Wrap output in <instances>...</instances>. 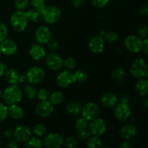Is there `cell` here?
Instances as JSON below:
<instances>
[{
	"mask_svg": "<svg viewBox=\"0 0 148 148\" xmlns=\"http://www.w3.org/2000/svg\"><path fill=\"white\" fill-rule=\"evenodd\" d=\"M63 66H64L66 69L73 70L77 66V61L73 57H68L65 60H64Z\"/></svg>",
	"mask_w": 148,
	"mask_h": 148,
	"instance_id": "cell-37",
	"label": "cell"
},
{
	"mask_svg": "<svg viewBox=\"0 0 148 148\" xmlns=\"http://www.w3.org/2000/svg\"><path fill=\"white\" fill-rule=\"evenodd\" d=\"M56 82L60 88H67L73 83V72L69 69L62 71L57 75Z\"/></svg>",
	"mask_w": 148,
	"mask_h": 148,
	"instance_id": "cell-14",
	"label": "cell"
},
{
	"mask_svg": "<svg viewBox=\"0 0 148 148\" xmlns=\"http://www.w3.org/2000/svg\"><path fill=\"white\" fill-rule=\"evenodd\" d=\"M29 54L33 60L39 62L45 59L46 56V51L43 45L39 43H33L30 48Z\"/></svg>",
	"mask_w": 148,
	"mask_h": 148,
	"instance_id": "cell-18",
	"label": "cell"
},
{
	"mask_svg": "<svg viewBox=\"0 0 148 148\" xmlns=\"http://www.w3.org/2000/svg\"><path fill=\"white\" fill-rule=\"evenodd\" d=\"M1 95H2V90H1V88H0V98H1Z\"/></svg>",
	"mask_w": 148,
	"mask_h": 148,
	"instance_id": "cell-57",
	"label": "cell"
},
{
	"mask_svg": "<svg viewBox=\"0 0 148 148\" xmlns=\"http://www.w3.org/2000/svg\"><path fill=\"white\" fill-rule=\"evenodd\" d=\"M88 121H87L85 119H84L82 116L77 119L75 123V129H76L77 131L78 130H82V129L86 128V127H88Z\"/></svg>",
	"mask_w": 148,
	"mask_h": 148,
	"instance_id": "cell-40",
	"label": "cell"
},
{
	"mask_svg": "<svg viewBox=\"0 0 148 148\" xmlns=\"http://www.w3.org/2000/svg\"><path fill=\"white\" fill-rule=\"evenodd\" d=\"M101 110L99 106L94 102H88L82 107L81 114L84 119L88 121L99 116Z\"/></svg>",
	"mask_w": 148,
	"mask_h": 148,
	"instance_id": "cell-8",
	"label": "cell"
},
{
	"mask_svg": "<svg viewBox=\"0 0 148 148\" xmlns=\"http://www.w3.org/2000/svg\"><path fill=\"white\" fill-rule=\"evenodd\" d=\"M105 33H106V32H105V31H103H103H101V32H100V34L98 35V36H101V37H103L104 35H105Z\"/></svg>",
	"mask_w": 148,
	"mask_h": 148,
	"instance_id": "cell-56",
	"label": "cell"
},
{
	"mask_svg": "<svg viewBox=\"0 0 148 148\" xmlns=\"http://www.w3.org/2000/svg\"><path fill=\"white\" fill-rule=\"evenodd\" d=\"M51 37L52 35L51 30L46 26H39L35 32V38L39 44H47L51 40Z\"/></svg>",
	"mask_w": 148,
	"mask_h": 148,
	"instance_id": "cell-12",
	"label": "cell"
},
{
	"mask_svg": "<svg viewBox=\"0 0 148 148\" xmlns=\"http://www.w3.org/2000/svg\"><path fill=\"white\" fill-rule=\"evenodd\" d=\"M82 106L78 101H71L66 105V111L68 114L71 116H77L81 113Z\"/></svg>",
	"mask_w": 148,
	"mask_h": 148,
	"instance_id": "cell-24",
	"label": "cell"
},
{
	"mask_svg": "<svg viewBox=\"0 0 148 148\" xmlns=\"http://www.w3.org/2000/svg\"><path fill=\"white\" fill-rule=\"evenodd\" d=\"M8 116V106L6 103L0 102V123L5 121Z\"/></svg>",
	"mask_w": 148,
	"mask_h": 148,
	"instance_id": "cell-39",
	"label": "cell"
},
{
	"mask_svg": "<svg viewBox=\"0 0 148 148\" xmlns=\"http://www.w3.org/2000/svg\"><path fill=\"white\" fill-rule=\"evenodd\" d=\"M41 17L45 23L53 25L60 20L62 17V12L56 6H49L45 7L44 10L42 11Z\"/></svg>",
	"mask_w": 148,
	"mask_h": 148,
	"instance_id": "cell-4",
	"label": "cell"
},
{
	"mask_svg": "<svg viewBox=\"0 0 148 148\" xmlns=\"http://www.w3.org/2000/svg\"><path fill=\"white\" fill-rule=\"evenodd\" d=\"M48 49L51 51V52H56V51L59 49V45L56 40H51L49 43H47Z\"/></svg>",
	"mask_w": 148,
	"mask_h": 148,
	"instance_id": "cell-45",
	"label": "cell"
},
{
	"mask_svg": "<svg viewBox=\"0 0 148 148\" xmlns=\"http://www.w3.org/2000/svg\"><path fill=\"white\" fill-rule=\"evenodd\" d=\"M114 116L116 119L121 122L127 121L132 116V109L129 103L120 102L114 106Z\"/></svg>",
	"mask_w": 148,
	"mask_h": 148,
	"instance_id": "cell-6",
	"label": "cell"
},
{
	"mask_svg": "<svg viewBox=\"0 0 148 148\" xmlns=\"http://www.w3.org/2000/svg\"><path fill=\"white\" fill-rule=\"evenodd\" d=\"M91 135V133L90 132L89 129L86 128L82 129V130H78L77 133V139H79L81 141H85L87 140L90 137V136Z\"/></svg>",
	"mask_w": 148,
	"mask_h": 148,
	"instance_id": "cell-38",
	"label": "cell"
},
{
	"mask_svg": "<svg viewBox=\"0 0 148 148\" xmlns=\"http://www.w3.org/2000/svg\"><path fill=\"white\" fill-rule=\"evenodd\" d=\"M120 101L122 103H129L130 101V97L128 94H124L121 95L120 98Z\"/></svg>",
	"mask_w": 148,
	"mask_h": 148,
	"instance_id": "cell-52",
	"label": "cell"
},
{
	"mask_svg": "<svg viewBox=\"0 0 148 148\" xmlns=\"http://www.w3.org/2000/svg\"><path fill=\"white\" fill-rule=\"evenodd\" d=\"M25 14L28 21L32 22V23H38L42 19L41 13L39 12L38 11H37L36 10H28V11L25 12Z\"/></svg>",
	"mask_w": 148,
	"mask_h": 148,
	"instance_id": "cell-30",
	"label": "cell"
},
{
	"mask_svg": "<svg viewBox=\"0 0 148 148\" xmlns=\"http://www.w3.org/2000/svg\"><path fill=\"white\" fill-rule=\"evenodd\" d=\"M19 147H20V143L15 139H10L7 144V148H17Z\"/></svg>",
	"mask_w": 148,
	"mask_h": 148,
	"instance_id": "cell-46",
	"label": "cell"
},
{
	"mask_svg": "<svg viewBox=\"0 0 148 148\" xmlns=\"http://www.w3.org/2000/svg\"><path fill=\"white\" fill-rule=\"evenodd\" d=\"M20 73L15 69H7L4 75L6 81L9 85H18Z\"/></svg>",
	"mask_w": 148,
	"mask_h": 148,
	"instance_id": "cell-23",
	"label": "cell"
},
{
	"mask_svg": "<svg viewBox=\"0 0 148 148\" xmlns=\"http://www.w3.org/2000/svg\"><path fill=\"white\" fill-rule=\"evenodd\" d=\"M86 0H72V5L76 8H80L85 6Z\"/></svg>",
	"mask_w": 148,
	"mask_h": 148,
	"instance_id": "cell-47",
	"label": "cell"
},
{
	"mask_svg": "<svg viewBox=\"0 0 148 148\" xmlns=\"http://www.w3.org/2000/svg\"><path fill=\"white\" fill-rule=\"evenodd\" d=\"M88 126L90 132L92 135L102 136L107 130V124L105 120L102 118H97L91 120Z\"/></svg>",
	"mask_w": 148,
	"mask_h": 148,
	"instance_id": "cell-9",
	"label": "cell"
},
{
	"mask_svg": "<svg viewBox=\"0 0 148 148\" xmlns=\"http://www.w3.org/2000/svg\"><path fill=\"white\" fill-rule=\"evenodd\" d=\"M92 5L98 9H103L108 5L110 0H91Z\"/></svg>",
	"mask_w": 148,
	"mask_h": 148,
	"instance_id": "cell-44",
	"label": "cell"
},
{
	"mask_svg": "<svg viewBox=\"0 0 148 148\" xmlns=\"http://www.w3.org/2000/svg\"><path fill=\"white\" fill-rule=\"evenodd\" d=\"M10 25L14 31L22 33L25 31L28 24V20L25 11L14 12L10 16Z\"/></svg>",
	"mask_w": 148,
	"mask_h": 148,
	"instance_id": "cell-2",
	"label": "cell"
},
{
	"mask_svg": "<svg viewBox=\"0 0 148 148\" xmlns=\"http://www.w3.org/2000/svg\"><path fill=\"white\" fill-rule=\"evenodd\" d=\"M137 35L141 38H145L147 36V27L146 25L141 24L137 28Z\"/></svg>",
	"mask_w": 148,
	"mask_h": 148,
	"instance_id": "cell-43",
	"label": "cell"
},
{
	"mask_svg": "<svg viewBox=\"0 0 148 148\" xmlns=\"http://www.w3.org/2000/svg\"><path fill=\"white\" fill-rule=\"evenodd\" d=\"M27 81V78H26V75H20L19 77V83H24Z\"/></svg>",
	"mask_w": 148,
	"mask_h": 148,
	"instance_id": "cell-54",
	"label": "cell"
},
{
	"mask_svg": "<svg viewBox=\"0 0 148 148\" xmlns=\"http://www.w3.org/2000/svg\"><path fill=\"white\" fill-rule=\"evenodd\" d=\"M14 7L19 11H25L27 10L30 4V0H14Z\"/></svg>",
	"mask_w": 148,
	"mask_h": 148,
	"instance_id": "cell-36",
	"label": "cell"
},
{
	"mask_svg": "<svg viewBox=\"0 0 148 148\" xmlns=\"http://www.w3.org/2000/svg\"><path fill=\"white\" fill-rule=\"evenodd\" d=\"M64 95L61 91H54L50 93L49 101L53 105H60L64 101Z\"/></svg>",
	"mask_w": 148,
	"mask_h": 148,
	"instance_id": "cell-26",
	"label": "cell"
},
{
	"mask_svg": "<svg viewBox=\"0 0 148 148\" xmlns=\"http://www.w3.org/2000/svg\"><path fill=\"white\" fill-rule=\"evenodd\" d=\"M30 4L34 8V10H37L40 13L46 7L45 0H30Z\"/></svg>",
	"mask_w": 148,
	"mask_h": 148,
	"instance_id": "cell-34",
	"label": "cell"
},
{
	"mask_svg": "<svg viewBox=\"0 0 148 148\" xmlns=\"http://www.w3.org/2000/svg\"><path fill=\"white\" fill-rule=\"evenodd\" d=\"M88 79V75L82 69H77L73 72V82L83 83Z\"/></svg>",
	"mask_w": 148,
	"mask_h": 148,
	"instance_id": "cell-29",
	"label": "cell"
},
{
	"mask_svg": "<svg viewBox=\"0 0 148 148\" xmlns=\"http://www.w3.org/2000/svg\"><path fill=\"white\" fill-rule=\"evenodd\" d=\"M137 128L134 124H127L121 128L120 135L124 140H130L137 136Z\"/></svg>",
	"mask_w": 148,
	"mask_h": 148,
	"instance_id": "cell-20",
	"label": "cell"
},
{
	"mask_svg": "<svg viewBox=\"0 0 148 148\" xmlns=\"http://www.w3.org/2000/svg\"><path fill=\"white\" fill-rule=\"evenodd\" d=\"M53 105L49 101H40L37 104L35 109V113L40 118H47L50 116L53 112Z\"/></svg>",
	"mask_w": 148,
	"mask_h": 148,
	"instance_id": "cell-11",
	"label": "cell"
},
{
	"mask_svg": "<svg viewBox=\"0 0 148 148\" xmlns=\"http://www.w3.org/2000/svg\"><path fill=\"white\" fill-rule=\"evenodd\" d=\"M18 46L17 43L11 38H6L0 42V51L5 56H12L17 52Z\"/></svg>",
	"mask_w": 148,
	"mask_h": 148,
	"instance_id": "cell-15",
	"label": "cell"
},
{
	"mask_svg": "<svg viewBox=\"0 0 148 148\" xmlns=\"http://www.w3.org/2000/svg\"><path fill=\"white\" fill-rule=\"evenodd\" d=\"M140 14L142 15H144V16H147L148 14V5L147 4H145L141 6L140 7Z\"/></svg>",
	"mask_w": 148,
	"mask_h": 148,
	"instance_id": "cell-50",
	"label": "cell"
},
{
	"mask_svg": "<svg viewBox=\"0 0 148 148\" xmlns=\"http://www.w3.org/2000/svg\"><path fill=\"white\" fill-rule=\"evenodd\" d=\"M27 81L33 85H37L43 82L46 77L44 69L40 66H35L30 67L26 73Z\"/></svg>",
	"mask_w": 148,
	"mask_h": 148,
	"instance_id": "cell-7",
	"label": "cell"
},
{
	"mask_svg": "<svg viewBox=\"0 0 148 148\" xmlns=\"http://www.w3.org/2000/svg\"><path fill=\"white\" fill-rule=\"evenodd\" d=\"M130 72L134 77L137 79L147 78L148 75L147 62L145 59H137L132 63L130 68Z\"/></svg>",
	"mask_w": 148,
	"mask_h": 148,
	"instance_id": "cell-3",
	"label": "cell"
},
{
	"mask_svg": "<svg viewBox=\"0 0 148 148\" xmlns=\"http://www.w3.org/2000/svg\"><path fill=\"white\" fill-rule=\"evenodd\" d=\"M50 92L46 88H41L39 90H38L37 98L40 101H46L49 100Z\"/></svg>",
	"mask_w": 148,
	"mask_h": 148,
	"instance_id": "cell-41",
	"label": "cell"
},
{
	"mask_svg": "<svg viewBox=\"0 0 148 148\" xmlns=\"http://www.w3.org/2000/svg\"><path fill=\"white\" fill-rule=\"evenodd\" d=\"M1 97L7 105L18 104L23 99V92L18 85H10L2 92Z\"/></svg>",
	"mask_w": 148,
	"mask_h": 148,
	"instance_id": "cell-1",
	"label": "cell"
},
{
	"mask_svg": "<svg viewBox=\"0 0 148 148\" xmlns=\"http://www.w3.org/2000/svg\"><path fill=\"white\" fill-rule=\"evenodd\" d=\"M127 77V72L121 67L116 68L111 72V78L115 82H121L124 80Z\"/></svg>",
	"mask_w": 148,
	"mask_h": 148,
	"instance_id": "cell-25",
	"label": "cell"
},
{
	"mask_svg": "<svg viewBox=\"0 0 148 148\" xmlns=\"http://www.w3.org/2000/svg\"><path fill=\"white\" fill-rule=\"evenodd\" d=\"M8 36V29L4 23L0 21V42L6 39Z\"/></svg>",
	"mask_w": 148,
	"mask_h": 148,
	"instance_id": "cell-42",
	"label": "cell"
},
{
	"mask_svg": "<svg viewBox=\"0 0 148 148\" xmlns=\"http://www.w3.org/2000/svg\"><path fill=\"white\" fill-rule=\"evenodd\" d=\"M3 145V137L0 134V147L2 146Z\"/></svg>",
	"mask_w": 148,
	"mask_h": 148,
	"instance_id": "cell-55",
	"label": "cell"
},
{
	"mask_svg": "<svg viewBox=\"0 0 148 148\" xmlns=\"http://www.w3.org/2000/svg\"><path fill=\"white\" fill-rule=\"evenodd\" d=\"M43 143L48 148H60L64 144V139L59 133L52 132L45 137Z\"/></svg>",
	"mask_w": 148,
	"mask_h": 148,
	"instance_id": "cell-13",
	"label": "cell"
},
{
	"mask_svg": "<svg viewBox=\"0 0 148 148\" xmlns=\"http://www.w3.org/2000/svg\"><path fill=\"white\" fill-rule=\"evenodd\" d=\"M143 39L135 35H129L124 40V47L132 53H140L143 49Z\"/></svg>",
	"mask_w": 148,
	"mask_h": 148,
	"instance_id": "cell-5",
	"label": "cell"
},
{
	"mask_svg": "<svg viewBox=\"0 0 148 148\" xmlns=\"http://www.w3.org/2000/svg\"><path fill=\"white\" fill-rule=\"evenodd\" d=\"M105 46L106 42L103 38L100 36H93L88 43V47L90 51L95 54L102 53L105 49Z\"/></svg>",
	"mask_w": 148,
	"mask_h": 148,
	"instance_id": "cell-17",
	"label": "cell"
},
{
	"mask_svg": "<svg viewBox=\"0 0 148 148\" xmlns=\"http://www.w3.org/2000/svg\"><path fill=\"white\" fill-rule=\"evenodd\" d=\"M1 51H0V59H1Z\"/></svg>",
	"mask_w": 148,
	"mask_h": 148,
	"instance_id": "cell-58",
	"label": "cell"
},
{
	"mask_svg": "<svg viewBox=\"0 0 148 148\" xmlns=\"http://www.w3.org/2000/svg\"><path fill=\"white\" fill-rule=\"evenodd\" d=\"M132 145L129 141H124L119 145V147L121 148H132Z\"/></svg>",
	"mask_w": 148,
	"mask_h": 148,
	"instance_id": "cell-53",
	"label": "cell"
},
{
	"mask_svg": "<svg viewBox=\"0 0 148 148\" xmlns=\"http://www.w3.org/2000/svg\"><path fill=\"white\" fill-rule=\"evenodd\" d=\"M142 51H143L145 55L147 56V52H148V40L147 38H143V49Z\"/></svg>",
	"mask_w": 148,
	"mask_h": 148,
	"instance_id": "cell-51",
	"label": "cell"
},
{
	"mask_svg": "<svg viewBox=\"0 0 148 148\" xmlns=\"http://www.w3.org/2000/svg\"><path fill=\"white\" fill-rule=\"evenodd\" d=\"M46 64L51 71H58L63 67L64 59L56 52H51L46 56Z\"/></svg>",
	"mask_w": 148,
	"mask_h": 148,
	"instance_id": "cell-10",
	"label": "cell"
},
{
	"mask_svg": "<svg viewBox=\"0 0 148 148\" xmlns=\"http://www.w3.org/2000/svg\"><path fill=\"white\" fill-rule=\"evenodd\" d=\"M136 92L141 97H146L148 93V81L147 78L138 79L134 86Z\"/></svg>",
	"mask_w": 148,
	"mask_h": 148,
	"instance_id": "cell-21",
	"label": "cell"
},
{
	"mask_svg": "<svg viewBox=\"0 0 148 148\" xmlns=\"http://www.w3.org/2000/svg\"><path fill=\"white\" fill-rule=\"evenodd\" d=\"M33 132L36 137H42L46 133V126L41 123H38L33 127Z\"/></svg>",
	"mask_w": 148,
	"mask_h": 148,
	"instance_id": "cell-33",
	"label": "cell"
},
{
	"mask_svg": "<svg viewBox=\"0 0 148 148\" xmlns=\"http://www.w3.org/2000/svg\"><path fill=\"white\" fill-rule=\"evenodd\" d=\"M24 143L25 147L27 148H41L43 145V143L40 139L38 138V137H30V138Z\"/></svg>",
	"mask_w": 148,
	"mask_h": 148,
	"instance_id": "cell-31",
	"label": "cell"
},
{
	"mask_svg": "<svg viewBox=\"0 0 148 148\" xmlns=\"http://www.w3.org/2000/svg\"><path fill=\"white\" fill-rule=\"evenodd\" d=\"M87 141V147L89 148H100L103 145V140L101 136H90Z\"/></svg>",
	"mask_w": 148,
	"mask_h": 148,
	"instance_id": "cell-27",
	"label": "cell"
},
{
	"mask_svg": "<svg viewBox=\"0 0 148 148\" xmlns=\"http://www.w3.org/2000/svg\"><path fill=\"white\" fill-rule=\"evenodd\" d=\"M63 145L68 148H76L78 146V140L76 137L69 136L64 140Z\"/></svg>",
	"mask_w": 148,
	"mask_h": 148,
	"instance_id": "cell-35",
	"label": "cell"
},
{
	"mask_svg": "<svg viewBox=\"0 0 148 148\" xmlns=\"http://www.w3.org/2000/svg\"><path fill=\"white\" fill-rule=\"evenodd\" d=\"M103 38L106 43H114L118 41L119 39L118 33L115 31L106 32L105 35Z\"/></svg>",
	"mask_w": 148,
	"mask_h": 148,
	"instance_id": "cell-32",
	"label": "cell"
},
{
	"mask_svg": "<svg viewBox=\"0 0 148 148\" xmlns=\"http://www.w3.org/2000/svg\"><path fill=\"white\" fill-rule=\"evenodd\" d=\"M24 110L18 104H12L8 106V115L14 119H21L24 116Z\"/></svg>",
	"mask_w": 148,
	"mask_h": 148,
	"instance_id": "cell-22",
	"label": "cell"
},
{
	"mask_svg": "<svg viewBox=\"0 0 148 148\" xmlns=\"http://www.w3.org/2000/svg\"><path fill=\"white\" fill-rule=\"evenodd\" d=\"M3 137L7 139H12L14 137V132L12 130H4V132H3Z\"/></svg>",
	"mask_w": 148,
	"mask_h": 148,
	"instance_id": "cell-48",
	"label": "cell"
},
{
	"mask_svg": "<svg viewBox=\"0 0 148 148\" xmlns=\"http://www.w3.org/2000/svg\"><path fill=\"white\" fill-rule=\"evenodd\" d=\"M7 69H8V67H7V65L5 64L0 62V77L4 76Z\"/></svg>",
	"mask_w": 148,
	"mask_h": 148,
	"instance_id": "cell-49",
	"label": "cell"
},
{
	"mask_svg": "<svg viewBox=\"0 0 148 148\" xmlns=\"http://www.w3.org/2000/svg\"><path fill=\"white\" fill-rule=\"evenodd\" d=\"M119 98L116 94L112 92H107L103 94L101 97V103L103 107L106 108H114L119 103Z\"/></svg>",
	"mask_w": 148,
	"mask_h": 148,
	"instance_id": "cell-19",
	"label": "cell"
},
{
	"mask_svg": "<svg viewBox=\"0 0 148 148\" xmlns=\"http://www.w3.org/2000/svg\"><path fill=\"white\" fill-rule=\"evenodd\" d=\"M23 92L28 99L32 100L37 98L38 89L35 86V85H33V84L29 83L28 85H26L24 87V90Z\"/></svg>",
	"mask_w": 148,
	"mask_h": 148,
	"instance_id": "cell-28",
	"label": "cell"
},
{
	"mask_svg": "<svg viewBox=\"0 0 148 148\" xmlns=\"http://www.w3.org/2000/svg\"><path fill=\"white\" fill-rule=\"evenodd\" d=\"M14 137L19 143H25L30 138L32 131L30 127L25 124L18 126L14 130Z\"/></svg>",
	"mask_w": 148,
	"mask_h": 148,
	"instance_id": "cell-16",
	"label": "cell"
}]
</instances>
